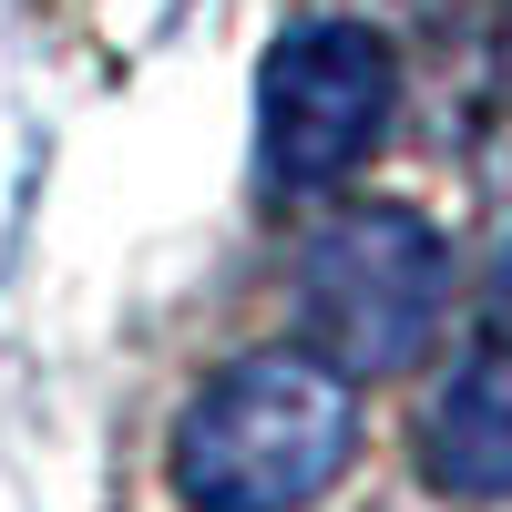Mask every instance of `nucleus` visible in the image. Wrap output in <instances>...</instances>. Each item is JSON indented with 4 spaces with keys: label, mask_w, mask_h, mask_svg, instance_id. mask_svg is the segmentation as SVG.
<instances>
[{
    "label": "nucleus",
    "mask_w": 512,
    "mask_h": 512,
    "mask_svg": "<svg viewBox=\"0 0 512 512\" xmlns=\"http://www.w3.org/2000/svg\"><path fill=\"white\" fill-rule=\"evenodd\" d=\"M502 287H512V246H502Z\"/></svg>",
    "instance_id": "nucleus-5"
},
{
    "label": "nucleus",
    "mask_w": 512,
    "mask_h": 512,
    "mask_svg": "<svg viewBox=\"0 0 512 512\" xmlns=\"http://www.w3.org/2000/svg\"><path fill=\"white\" fill-rule=\"evenodd\" d=\"M359 451V379L318 349H246L175 410V502L185 512H308Z\"/></svg>",
    "instance_id": "nucleus-1"
},
{
    "label": "nucleus",
    "mask_w": 512,
    "mask_h": 512,
    "mask_svg": "<svg viewBox=\"0 0 512 512\" xmlns=\"http://www.w3.org/2000/svg\"><path fill=\"white\" fill-rule=\"evenodd\" d=\"M410 461L441 502H512V338L502 328L441 369V390L410 431Z\"/></svg>",
    "instance_id": "nucleus-4"
},
{
    "label": "nucleus",
    "mask_w": 512,
    "mask_h": 512,
    "mask_svg": "<svg viewBox=\"0 0 512 512\" xmlns=\"http://www.w3.org/2000/svg\"><path fill=\"white\" fill-rule=\"evenodd\" d=\"M400 103V52L359 11H308L267 41L256 62V175L267 195H328L359 175L369 144L390 134Z\"/></svg>",
    "instance_id": "nucleus-3"
},
{
    "label": "nucleus",
    "mask_w": 512,
    "mask_h": 512,
    "mask_svg": "<svg viewBox=\"0 0 512 512\" xmlns=\"http://www.w3.org/2000/svg\"><path fill=\"white\" fill-rule=\"evenodd\" d=\"M451 318V246L420 205H338L297 246V328L338 379H400Z\"/></svg>",
    "instance_id": "nucleus-2"
}]
</instances>
